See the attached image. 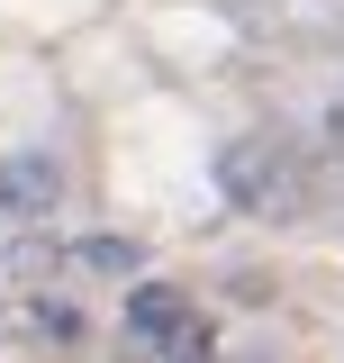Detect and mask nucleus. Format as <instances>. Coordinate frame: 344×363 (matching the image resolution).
Segmentation results:
<instances>
[{"instance_id":"nucleus-6","label":"nucleus","mask_w":344,"mask_h":363,"mask_svg":"<svg viewBox=\"0 0 344 363\" xmlns=\"http://www.w3.org/2000/svg\"><path fill=\"white\" fill-rule=\"evenodd\" d=\"M164 363H217V336L200 327V318H190V327H181V336L164 345Z\"/></svg>"},{"instance_id":"nucleus-1","label":"nucleus","mask_w":344,"mask_h":363,"mask_svg":"<svg viewBox=\"0 0 344 363\" xmlns=\"http://www.w3.org/2000/svg\"><path fill=\"white\" fill-rule=\"evenodd\" d=\"M217 182H227L236 209H281V200H290V164H281V145H227V155H217Z\"/></svg>"},{"instance_id":"nucleus-4","label":"nucleus","mask_w":344,"mask_h":363,"mask_svg":"<svg viewBox=\"0 0 344 363\" xmlns=\"http://www.w3.org/2000/svg\"><path fill=\"white\" fill-rule=\"evenodd\" d=\"M64 264H73V272H109V281H127L145 255H136V236H82V245H64Z\"/></svg>"},{"instance_id":"nucleus-3","label":"nucleus","mask_w":344,"mask_h":363,"mask_svg":"<svg viewBox=\"0 0 344 363\" xmlns=\"http://www.w3.org/2000/svg\"><path fill=\"white\" fill-rule=\"evenodd\" d=\"M190 327V300L172 291V281H136L127 291V336H154V345H172Z\"/></svg>"},{"instance_id":"nucleus-2","label":"nucleus","mask_w":344,"mask_h":363,"mask_svg":"<svg viewBox=\"0 0 344 363\" xmlns=\"http://www.w3.org/2000/svg\"><path fill=\"white\" fill-rule=\"evenodd\" d=\"M55 200H64L55 155H0V209L9 218H55Z\"/></svg>"},{"instance_id":"nucleus-5","label":"nucleus","mask_w":344,"mask_h":363,"mask_svg":"<svg viewBox=\"0 0 344 363\" xmlns=\"http://www.w3.org/2000/svg\"><path fill=\"white\" fill-rule=\"evenodd\" d=\"M18 327L64 345V336H82V309H73V300H28V309H18Z\"/></svg>"}]
</instances>
